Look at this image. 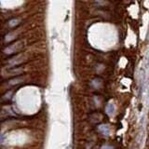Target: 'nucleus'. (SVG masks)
I'll list each match as a JSON object with an SVG mask.
<instances>
[{
  "instance_id": "nucleus-1",
  "label": "nucleus",
  "mask_w": 149,
  "mask_h": 149,
  "mask_svg": "<svg viewBox=\"0 0 149 149\" xmlns=\"http://www.w3.org/2000/svg\"><path fill=\"white\" fill-rule=\"evenodd\" d=\"M19 45H20V42H19V43H15L14 45L9 46L7 49H5V53H7V54H11V53H14V52H15V51H16L17 48H20V47H19Z\"/></svg>"
},
{
  "instance_id": "nucleus-2",
  "label": "nucleus",
  "mask_w": 149,
  "mask_h": 149,
  "mask_svg": "<svg viewBox=\"0 0 149 149\" xmlns=\"http://www.w3.org/2000/svg\"><path fill=\"white\" fill-rule=\"evenodd\" d=\"M99 130H100V132H102V134H104V135H108L109 134V128H108V126H106V125H101L99 126Z\"/></svg>"
},
{
  "instance_id": "nucleus-3",
  "label": "nucleus",
  "mask_w": 149,
  "mask_h": 149,
  "mask_svg": "<svg viewBox=\"0 0 149 149\" xmlns=\"http://www.w3.org/2000/svg\"><path fill=\"white\" fill-rule=\"evenodd\" d=\"M23 80V77H17V78H13L11 80L8 81L9 85H17L19 83H22V81Z\"/></svg>"
},
{
  "instance_id": "nucleus-4",
  "label": "nucleus",
  "mask_w": 149,
  "mask_h": 149,
  "mask_svg": "<svg viewBox=\"0 0 149 149\" xmlns=\"http://www.w3.org/2000/svg\"><path fill=\"white\" fill-rule=\"evenodd\" d=\"M114 111H115V106H114V104H109L108 105L106 106V113L108 114V115H112V114L114 113Z\"/></svg>"
},
{
  "instance_id": "nucleus-5",
  "label": "nucleus",
  "mask_w": 149,
  "mask_h": 149,
  "mask_svg": "<svg viewBox=\"0 0 149 149\" xmlns=\"http://www.w3.org/2000/svg\"><path fill=\"white\" fill-rule=\"evenodd\" d=\"M19 20H17V19H13V20H10L8 22V23H9V25L10 26H15V25H18L19 24Z\"/></svg>"
},
{
  "instance_id": "nucleus-6",
  "label": "nucleus",
  "mask_w": 149,
  "mask_h": 149,
  "mask_svg": "<svg viewBox=\"0 0 149 149\" xmlns=\"http://www.w3.org/2000/svg\"><path fill=\"white\" fill-rule=\"evenodd\" d=\"M4 141H5V136L3 134L0 133V144H2L4 143Z\"/></svg>"
}]
</instances>
